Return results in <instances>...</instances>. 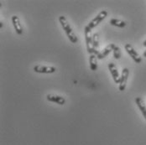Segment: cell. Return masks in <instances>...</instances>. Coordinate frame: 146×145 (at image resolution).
<instances>
[{
    "instance_id": "6da1fadb",
    "label": "cell",
    "mask_w": 146,
    "mask_h": 145,
    "mask_svg": "<svg viewBox=\"0 0 146 145\" xmlns=\"http://www.w3.org/2000/svg\"><path fill=\"white\" fill-rule=\"evenodd\" d=\"M59 21H60V24L62 29L65 30V32H66V34L68 39L70 40V41L73 44L77 43L78 38L76 37V34L74 33V31L72 30V28L71 27V25H70V24L68 23V21H67V19H66V17L63 16V15L60 16V17H59Z\"/></svg>"
},
{
    "instance_id": "7a4b0ae2",
    "label": "cell",
    "mask_w": 146,
    "mask_h": 145,
    "mask_svg": "<svg viewBox=\"0 0 146 145\" xmlns=\"http://www.w3.org/2000/svg\"><path fill=\"white\" fill-rule=\"evenodd\" d=\"M84 34H85V39H86V44H87L88 52L90 55H96V56H98L99 53L93 47L92 35V29H90L88 25L84 29Z\"/></svg>"
},
{
    "instance_id": "3957f363",
    "label": "cell",
    "mask_w": 146,
    "mask_h": 145,
    "mask_svg": "<svg viewBox=\"0 0 146 145\" xmlns=\"http://www.w3.org/2000/svg\"><path fill=\"white\" fill-rule=\"evenodd\" d=\"M107 16H108V11L107 10H102L92 21H90L88 26L90 29H93V28L97 27L102 21L105 19V18Z\"/></svg>"
},
{
    "instance_id": "277c9868",
    "label": "cell",
    "mask_w": 146,
    "mask_h": 145,
    "mask_svg": "<svg viewBox=\"0 0 146 145\" xmlns=\"http://www.w3.org/2000/svg\"><path fill=\"white\" fill-rule=\"evenodd\" d=\"M124 49L127 51V53L130 56V57L133 60L134 62H136L137 64L141 63V61H142L141 56L139 55V53L134 50V48L130 44H126L124 45Z\"/></svg>"
},
{
    "instance_id": "5b68a950",
    "label": "cell",
    "mask_w": 146,
    "mask_h": 145,
    "mask_svg": "<svg viewBox=\"0 0 146 145\" xmlns=\"http://www.w3.org/2000/svg\"><path fill=\"white\" fill-rule=\"evenodd\" d=\"M129 75V71L128 68H123L122 70V73L120 75V82H119V91H123L126 89L128 79Z\"/></svg>"
},
{
    "instance_id": "8992f818",
    "label": "cell",
    "mask_w": 146,
    "mask_h": 145,
    "mask_svg": "<svg viewBox=\"0 0 146 145\" xmlns=\"http://www.w3.org/2000/svg\"><path fill=\"white\" fill-rule=\"evenodd\" d=\"M34 72L36 73H44V74H52L56 72V68L54 66H34Z\"/></svg>"
},
{
    "instance_id": "52a82bcc",
    "label": "cell",
    "mask_w": 146,
    "mask_h": 145,
    "mask_svg": "<svg viewBox=\"0 0 146 145\" xmlns=\"http://www.w3.org/2000/svg\"><path fill=\"white\" fill-rule=\"evenodd\" d=\"M108 67V70L110 71V72L112 74V76H113V79L114 82L116 84H119V82H120V75H119V73H118L116 66L113 63H109Z\"/></svg>"
},
{
    "instance_id": "ba28073f",
    "label": "cell",
    "mask_w": 146,
    "mask_h": 145,
    "mask_svg": "<svg viewBox=\"0 0 146 145\" xmlns=\"http://www.w3.org/2000/svg\"><path fill=\"white\" fill-rule=\"evenodd\" d=\"M47 101L51 102H55L59 105H64L66 103V99L63 97L57 96V95H53V94H48L46 96Z\"/></svg>"
},
{
    "instance_id": "9c48e42d",
    "label": "cell",
    "mask_w": 146,
    "mask_h": 145,
    "mask_svg": "<svg viewBox=\"0 0 146 145\" xmlns=\"http://www.w3.org/2000/svg\"><path fill=\"white\" fill-rule=\"evenodd\" d=\"M12 23H13V25H14V28H15L16 33L18 34L21 35L23 34V28L21 26V24H20V21H19V19L18 16H16V15L12 16Z\"/></svg>"
},
{
    "instance_id": "30bf717a",
    "label": "cell",
    "mask_w": 146,
    "mask_h": 145,
    "mask_svg": "<svg viewBox=\"0 0 146 145\" xmlns=\"http://www.w3.org/2000/svg\"><path fill=\"white\" fill-rule=\"evenodd\" d=\"M114 46H115L114 44H109L102 51H101V52L97 56H98V59L102 60V59H104L105 57H107V56L110 54V52L113 50Z\"/></svg>"
},
{
    "instance_id": "8fae6325",
    "label": "cell",
    "mask_w": 146,
    "mask_h": 145,
    "mask_svg": "<svg viewBox=\"0 0 146 145\" xmlns=\"http://www.w3.org/2000/svg\"><path fill=\"white\" fill-rule=\"evenodd\" d=\"M135 103L137 104L139 109L140 110L142 115L144 116L145 119L146 120V105L144 102V100L141 97H136L135 98Z\"/></svg>"
},
{
    "instance_id": "7c38bea8",
    "label": "cell",
    "mask_w": 146,
    "mask_h": 145,
    "mask_svg": "<svg viewBox=\"0 0 146 145\" xmlns=\"http://www.w3.org/2000/svg\"><path fill=\"white\" fill-rule=\"evenodd\" d=\"M89 63H90L91 70L92 72L97 71V69H98V56L96 55H90Z\"/></svg>"
},
{
    "instance_id": "4fadbf2b",
    "label": "cell",
    "mask_w": 146,
    "mask_h": 145,
    "mask_svg": "<svg viewBox=\"0 0 146 145\" xmlns=\"http://www.w3.org/2000/svg\"><path fill=\"white\" fill-rule=\"evenodd\" d=\"M109 24L113 26L118 27V28H124L126 26V23L121 19H112L109 20Z\"/></svg>"
},
{
    "instance_id": "5bb4252c",
    "label": "cell",
    "mask_w": 146,
    "mask_h": 145,
    "mask_svg": "<svg viewBox=\"0 0 146 145\" xmlns=\"http://www.w3.org/2000/svg\"><path fill=\"white\" fill-rule=\"evenodd\" d=\"M92 42H93L94 49L98 53H100V51H99V34H98V33L93 34V35H92Z\"/></svg>"
},
{
    "instance_id": "9a60e30c",
    "label": "cell",
    "mask_w": 146,
    "mask_h": 145,
    "mask_svg": "<svg viewBox=\"0 0 146 145\" xmlns=\"http://www.w3.org/2000/svg\"><path fill=\"white\" fill-rule=\"evenodd\" d=\"M113 52V57H114V59L119 60V59L121 58V50H120V48L118 46H117V45L114 46Z\"/></svg>"
},
{
    "instance_id": "2e32d148",
    "label": "cell",
    "mask_w": 146,
    "mask_h": 145,
    "mask_svg": "<svg viewBox=\"0 0 146 145\" xmlns=\"http://www.w3.org/2000/svg\"><path fill=\"white\" fill-rule=\"evenodd\" d=\"M143 46H144V47H146V40L143 42Z\"/></svg>"
},
{
    "instance_id": "e0dca14e",
    "label": "cell",
    "mask_w": 146,
    "mask_h": 145,
    "mask_svg": "<svg viewBox=\"0 0 146 145\" xmlns=\"http://www.w3.org/2000/svg\"><path fill=\"white\" fill-rule=\"evenodd\" d=\"M143 56H144V57H145V58H146V50L145 51V52H144V54H143Z\"/></svg>"
}]
</instances>
